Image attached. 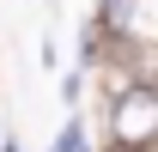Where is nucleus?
Wrapping results in <instances>:
<instances>
[{
    "mask_svg": "<svg viewBox=\"0 0 158 152\" xmlns=\"http://www.w3.org/2000/svg\"><path fill=\"white\" fill-rule=\"evenodd\" d=\"M122 43L158 55V0H128V19H122Z\"/></svg>",
    "mask_w": 158,
    "mask_h": 152,
    "instance_id": "2",
    "label": "nucleus"
},
{
    "mask_svg": "<svg viewBox=\"0 0 158 152\" xmlns=\"http://www.w3.org/2000/svg\"><path fill=\"white\" fill-rule=\"evenodd\" d=\"M0 152H24V146H19V140H6V146H0Z\"/></svg>",
    "mask_w": 158,
    "mask_h": 152,
    "instance_id": "4",
    "label": "nucleus"
},
{
    "mask_svg": "<svg viewBox=\"0 0 158 152\" xmlns=\"http://www.w3.org/2000/svg\"><path fill=\"white\" fill-rule=\"evenodd\" d=\"M49 152H85V122H67V128L55 134V146Z\"/></svg>",
    "mask_w": 158,
    "mask_h": 152,
    "instance_id": "3",
    "label": "nucleus"
},
{
    "mask_svg": "<svg viewBox=\"0 0 158 152\" xmlns=\"http://www.w3.org/2000/svg\"><path fill=\"white\" fill-rule=\"evenodd\" d=\"M158 146V85H116L110 97V152Z\"/></svg>",
    "mask_w": 158,
    "mask_h": 152,
    "instance_id": "1",
    "label": "nucleus"
}]
</instances>
